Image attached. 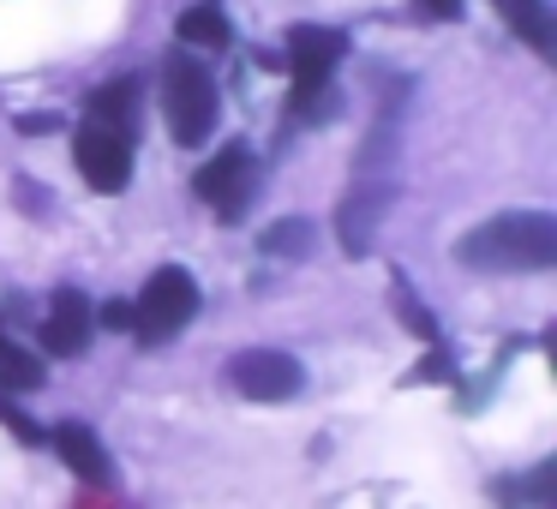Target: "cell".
Listing matches in <instances>:
<instances>
[{"instance_id": "1", "label": "cell", "mask_w": 557, "mask_h": 509, "mask_svg": "<svg viewBox=\"0 0 557 509\" xmlns=\"http://www.w3.org/2000/svg\"><path fill=\"white\" fill-rule=\"evenodd\" d=\"M456 258L468 270H552L557 264V222L545 210H509V216L480 222L473 234L456 240Z\"/></svg>"}, {"instance_id": "2", "label": "cell", "mask_w": 557, "mask_h": 509, "mask_svg": "<svg viewBox=\"0 0 557 509\" xmlns=\"http://www.w3.org/2000/svg\"><path fill=\"white\" fill-rule=\"evenodd\" d=\"M348 54V37L330 25H294L288 30V49H282V73L294 78V121H312V102L324 97L330 73H336V61Z\"/></svg>"}, {"instance_id": "3", "label": "cell", "mask_w": 557, "mask_h": 509, "mask_svg": "<svg viewBox=\"0 0 557 509\" xmlns=\"http://www.w3.org/2000/svg\"><path fill=\"white\" fill-rule=\"evenodd\" d=\"M162 114H169L174 145L198 150L210 133H216V78H210L205 61H169V78H162Z\"/></svg>"}, {"instance_id": "4", "label": "cell", "mask_w": 557, "mask_h": 509, "mask_svg": "<svg viewBox=\"0 0 557 509\" xmlns=\"http://www.w3.org/2000/svg\"><path fill=\"white\" fill-rule=\"evenodd\" d=\"M193 312H198V282L186 276L181 264H162L157 276L145 282V294L133 300V336L157 348V342L181 336V330L193 324Z\"/></svg>"}, {"instance_id": "5", "label": "cell", "mask_w": 557, "mask_h": 509, "mask_svg": "<svg viewBox=\"0 0 557 509\" xmlns=\"http://www.w3.org/2000/svg\"><path fill=\"white\" fill-rule=\"evenodd\" d=\"M228 384L240 389L246 401H294L306 389V372L294 353L282 348H246L228 360Z\"/></svg>"}, {"instance_id": "6", "label": "cell", "mask_w": 557, "mask_h": 509, "mask_svg": "<svg viewBox=\"0 0 557 509\" xmlns=\"http://www.w3.org/2000/svg\"><path fill=\"white\" fill-rule=\"evenodd\" d=\"M73 162H78V174H85V186H97V193H121V186L133 181V138L114 133V126L85 121L78 138H73Z\"/></svg>"}, {"instance_id": "7", "label": "cell", "mask_w": 557, "mask_h": 509, "mask_svg": "<svg viewBox=\"0 0 557 509\" xmlns=\"http://www.w3.org/2000/svg\"><path fill=\"white\" fill-rule=\"evenodd\" d=\"M193 193L216 210L222 222H240L246 198H252V150L246 145H228L222 157H210L205 169L193 174Z\"/></svg>"}, {"instance_id": "8", "label": "cell", "mask_w": 557, "mask_h": 509, "mask_svg": "<svg viewBox=\"0 0 557 509\" xmlns=\"http://www.w3.org/2000/svg\"><path fill=\"white\" fill-rule=\"evenodd\" d=\"M90 330H97V312H90V300L78 288H61L49 300V318H42V348L54 353V360H73V353L90 348Z\"/></svg>"}, {"instance_id": "9", "label": "cell", "mask_w": 557, "mask_h": 509, "mask_svg": "<svg viewBox=\"0 0 557 509\" xmlns=\"http://www.w3.org/2000/svg\"><path fill=\"white\" fill-rule=\"evenodd\" d=\"M49 444L61 449V461L78 473V480L109 485V456H102V444H97V432H90V425L66 420V425H54V432H49Z\"/></svg>"}, {"instance_id": "10", "label": "cell", "mask_w": 557, "mask_h": 509, "mask_svg": "<svg viewBox=\"0 0 557 509\" xmlns=\"http://www.w3.org/2000/svg\"><path fill=\"white\" fill-rule=\"evenodd\" d=\"M377 216H384V186L354 193L348 204H342V252L366 258V246H372V234H377Z\"/></svg>"}, {"instance_id": "11", "label": "cell", "mask_w": 557, "mask_h": 509, "mask_svg": "<svg viewBox=\"0 0 557 509\" xmlns=\"http://www.w3.org/2000/svg\"><path fill=\"white\" fill-rule=\"evenodd\" d=\"M181 42H186V49H228V42H234L228 13H222L216 0H198V7H186V13H181Z\"/></svg>"}, {"instance_id": "12", "label": "cell", "mask_w": 557, "mask_h": 509, "mask_svg": "<svg viewBox=\"0 0 557 509\" xmlns=\"http://www.w3.org/2000/svg\"><path fill=\"white\" fill-rule=\"evenodd\" d=\"M133 102H138V85H133V78H114V85H102L97 97L85 102V114L97 126H114V133L133 138Z\"/></svg>"}, {"instance_id": "13", "label": "cell", "mask_w": 557, "mask_h": 509, "mask_svg": "<svg viewBox=\"0 0 557 509\" xmlns=\"http://www.w3.org/2000/svg\"><path fill=\"white\" fill-rule=\"evenodd\" d=\"M37 384H42V360H37V353L0 342V396H13V389H37Z\"/></svg>"}, {"instance_id": "14", "label": "cell", "mask_w": 557, "mask_h": 509, "mask_svg": "<svg viewBox=\"0 0 557 509\" xmlns=\"http://www.w3.org/2000/svg\"><path fill=\"white\" fill-rule=\"evenodd\" d=\"M504 18L533 42L540 54H552V13H545V0H504Z\"/></svg>"}, {"instance_id": "15", "label": "cell", "mask_w": 557, "mask_h": 509, "mask_svg": "<svg viewBox=\"0 0 557 509\" xmlns=\"http://www.w3.org/2000/svg\"><path fill=\"white\" fill-rule=\"evenodd\" d=\"M306 246H312V222H300V216L264 228V252H276V258H306Z\"/></svg>"}, {"instance_id": "16", "label": "cell", "mask_w": 557, "mask_h": 509, "mask_svg": "<svg viewBox=\"0 0 557 509\" xmlns=\"http://www.w3.org/2000/svg\"><path fill=\"white\" fill-rule=\"evenodd\" d=\"M396 312H401V324H408V330H420V336H425V342H437V324H432V312H425V306H420V300H413V294H408V288H401V294H396Z\"/></svg>"}, {"instance_id": "17", "label": "cell", "mask_w": 557, "mask_h": 509, "mask_svg": "<svg viewBox=\"0 0 557 509\" xmlns=\"http://www.w3.org/2000/svg\"><path fill=\"white\" fill-rule=\"evenodd\" d=\"M0 420L13 425V437H25V444H42V437H49V432H42L37 420H30V413H18V408H13V401H7V396H0Z\"/></svg>"}, {"instance_id": "18", "label": "cell", "mask_w": 557, "mask_h": 509, "mask_svg": "<svg viewBox=\"0 0 557 509\" xmlns=\"http://www.w3.org/2000/svg\"><path fill=\"white\" fill-rule=\"evenodd\" d=\"M97 324H102V330H121V336H126V330H133V300H109V306L97 312Z\"/></svg>"}, {"instance_id": "19", "label": "cell", "mask_w": 557, "mask_h": 509, "mask_svg": "<svg viewBox=\"0 0 557 509\" xmlns=\"http://www.w3.org/2000/svg\"><path fill=\"white\" fill-rule=\"evenodd\" d=\"M432 18H461V0H420Z\"/></svg>"}, {"instance_id": "20", "label": "cell", "mask_w": 557, "mask_h": 509, "mask_svg": "<svg viewBox=\"0 0 557 509\" xmlns=\"http://www.w3.org/2000/svg\"><path fill=\"white\" fill-rule=\"evenodd\" d=\"M18 198H25V210H42V204H49V193H42V186H18Z\"/></svg>"}, {"instance_id": "21", "label": "cell", "mask_w": 557, "mask_h": 509, "mask_svg": "<svg viewBox=\"0 0 557 509\" xmlns=\"http://www.w3.org/2000/svg\"><path fill=\"white\" fill-rule=\"evenodd\" d=\"M18 133H54V114H37V121L25 114V121H18Z\"/></svg>"}, {"instance_id": "22", "label": "cell", "mask_w": 557, "mask_h": 509, "mask_svg": "<svg viewBox=\"0 0 557 509\" xmlns=\"http://www.w3.org/2000/svg\"><path fill=\"white\" fill-rule=\"evenodd\" d=\"M0 342H7V336H0Z\"/></svg>"}]
</instances>
